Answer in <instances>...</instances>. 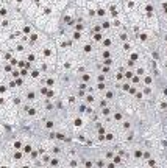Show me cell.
<instances>
[{"label":"cell","instance_id":"1","mask_svg":"<svg viewBox=\"0 0 167 168\" xmlns=\"http://www.w3.org/2000/svg\"><path fill=\"white\" fill-rule=\"evenodd\" d=\"M61 13L59 9L52 3H46L44 6L41 8L39 14L36 16V19L33 20V24L38 30H42L44 33L47 34H55L59 28V17H61Z\"/></svg>","mask_w":167,"mask_h":168},{"label":"cell","instance_id":"2","mask_svg":"<svg viewBox=\"0 0 167 168\" xmlns=\"http://www.w3.org/2000/svg\"><path fill=\"white\" fill-rule=\"evenodd\" d=\"M38 55H39V61L42 62H47L50 66L56 67V62H58V48L55 45V41L53 37H50L47 42H44V44L38 48Z\"/></svg>","mask_w":167,"mask_h":168},{"label":"cell","instance_id":"3","mask_svg":"<svg viewBox=\"0 0 167 168\" xmlns=\"http://www.w3.org/2000/svg\"><path fill=\"white\" fill-rule=\"evenodd\" d=\"M77 17H78V11H77V5L75 2H70L67 6H66V9L63 13H61V17H59V28L67 31L72 28V25H74V22L77 20Z\"/></svg>","mask_w":167,"mask_h":168},{"label":"cell","instance_id":"4","mask_svg":"<svg viewBox=\"0 0 167 168\" xmlns=\"http://www.w3.org/2000/svg\"><path fill=\"white\" fill-rule=\"evenodd\" d=\"M19 11L11 6L8 2H0V20L2 19H7V17H11V16H16ZM22 14V13H20Z\"/></svg>","mask_w":167,"mask_h":168},{"label":"cell","instance_id":"5","mask_svg":"<svg viewBox=\"0 0 167 168\" xmlns=\"http://www.w3.org/2000/svg\"><path fill=\"white\" fill-rule=\"evenodd\" d=\"M153 3H155V8H156L159 19L167 17V2H164V0H153Z\"/></svg>","mask_w":167,"mask_h":168},{"label":"cell","instance_id":"6","mask_svg":"<svg viewBox=\"0 0 167 168\" xmlns=\"http://www.w3.org/2000/svg\"><path fill=\"white\" fill-rule=\"evenodd\" d=\"M8 3L16 9V11H19V13L24 14L25 8L28 6V3H30V0H8Z\"/></svg>","mask_w":167,"mask_h":168},{"label":"cell","instance_id":"7","mask_svg":"<svg viewBox=\"0 0 167 168\" xmlns=\"http://www.w3.org/2000/svg\"><path fill=\"white\" fill-rule=\"evenodd\" d=\"M103 37H105V33H89V41H91L94 45H97V47H100Z\"/></svg>","mask_w":167,"mask_h":168}]
</instances>
